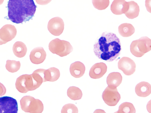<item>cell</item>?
Segmentation results:
<instances>
[{"mask_svg":"<svg viewBox=\"0 0 151 113\" xmlns=\"http://www.w3.org/2000/svg\"><path fill=\"white\" fill-rule=\"evenodd\" d=\"M135 92L137 95L142 97H146L151 93V86L148 82H142L136 86Z\"/></svg>","mask_w":151,"mask_h":113,"instance_id":"2e32d148","label":"cell"},{"mask_svg":"<svg viewBox=\"0 0 151 113\" xmlns=\"http://www.w3.org/2000/svg\"><path fill=\"white\" fill-rule=\"evenodd\" d=\"M20 66L21 64L19 61L8 60L6 61L5 67L9 72L14 73L19 70Z\"/></svg>","mask_w":151,"mask_h":113,"instance_id":"cb8c5ba5","label":"cell"},{"mask_svg":"<svg viewBox=\"0 0 151 113\" xmlns=\"http://www.w3.org/2000/svg\"><path fill=\"white\" fill-rule=\"evenodd\" d=\"M40 86L32 74H25L20 76L17 79L15 83L16 88L17 90L24 93L35 90Z\"/></svg>","mask_w":151,"mask_h":113,"instance_id":"277c9868","label":"cell"},{"mask_svg":"<svg viewBox=\"0 0 151 113\" xmlns=\"http://www.w3.org/2000/svg\"><path fill=\"white\" fill-rule=\"evenodd\" d=\"M49 50L60 57L66 56L72 51L73 48L68 41L56 38L52 40L48 45Z\"/></svg>","mask_w":151,"mask_h":113,"instance_id":"8992f818","label":"cell"},{"mask_svg":"<svg viewBox=\"0 0 151 113\" xmlns=\"http://www.w3.org/2000/svg\"><path fill=\"white\" fill-rule=\"evenodd\" d=\"M114 113H119V112H118V111H116V112H114Z\"/></svg>","mask_w":151,"mask_h":113,"instance_id":"f1b7e54d","label":"cell"},{"mask_svg":"<svg viewBox=\"0 0 151 113\" xmlns=\"http://www.w3.org/2000/svg\"><path fill=\"white\" fill-rule=\"evenodd\" d=\"M45 74L47 82H54L59 78L60 73L58 69L55 67H52L46 69Z\"/></svg>","mask_w":151,"mask_h":113,"instance_id":"44dd1931","label":"cell"},{"mask_svg":"<svg viewBox=\"0 0 151 113\" xmlns=\"http://www.w3.org/2000/svg\"><path fill=\"white\" fill-rule=\"evenodd\" d=\"M47 27L51 34L54 36H58L61 34L63 31L64 24L61 18L56 17L49 21Z\"/></svg>","mask_w":151,"mask_h":113,"instance_id":"30bf717a","label":"cell"},{"mask_svg":"<svg viewBox=\"0 0 151 113\" xmlns=\"http://www.w3.org/2000/svg\"><path fill=\"white\" fill-rule=\"evenodd\" d=\"M119 69L121 70L126 75H131L135 71L136 65L134 62L130 58L123 57L121 58L118 63Z\"/></svg>","mask_w":151,"mask_h":113,"instance_id":"8fae6325","label":"cell"},{"mask_svg":"<svg viewBox=\"0 0 151 113\" xmlns=\"http://www.w3.org/2000/svg\"><path fill=\"white\" fill-rule=\"evenodd\" d=\"M122 77L121 74L118 72L110 73L106 79V82L108 86L117 87L122 83Z\"/></svg>","mask_w":151,"mask_h":113,"instance_id":"ac0fdd59","label":"cell"},{"mask_svg":"<svg viewBox=\"0 0 151 113\" xmlns=\"http://www.w3.org/2000/svg\"><path fill=\"white\" fill-rule=\"evenodd\" d=\"M18 111L16 99L8 96L0 97V113H17Z\"/></svg>","mask_w":151,"mask_h":113,"instance_id":"ba28073f","label":"cell"},{"mask_svg":"<svg viewBox=\"0 0 151 113\" xmlns=\"http://www.w3.org/2000/svg\"><path fill=\"white\" fill-rule=\"evenodd\" d=\"M37 6L33 0H10L8 2V19L17 24L29 21L34 16Z\"/></svg>","mask_w":151,"mask_h":113,"instance_id":"7a4b0ae2","label":"cell"},{"mask_svg":"<svg viewBox=\"0 0 151 113\" xmlns=\"http://www.w3.org/2000/svg\"><path fill=\"white\" fill-rule=\"evenodd\" d=\"M6 92V89L4 85L0 82V96L4 95Z\"/></svg>","mask_w":151,"mask_h":113,"instance_id":"4316f807","label":"cell"},{"mask_svg":"<svg viewBox=\"0 0 151 113\" xmlns=\"http://www.w3.org/2000/svg\"><path fill=\"white\" fill-rule=\"evenodd\" d=\"M118 32L122 36L124 37H128L134 33L135 29L132 24L124 23L119 26Z\"/></svg>","mask_w":151,"mask_h":113,"instance_id":"ffe728a7","label":"cell"},{"mask_svg":"<svg viewBox=\"0 0 151 113\" xmlns=\"http://www.w3.org/2000/svg\"><path fill=\"white\" fill-rule=\"evenodd\" d=\"M93 50L98 58L108 62L115 60L120 54L119 39L114 33H102L93 45Z\"/></svg>","mask_w":151,"mask_h":113,"instance_id":"6da1fadb","label":"cell"},{"mask_svg":"<svg viewBox=\"0 0 151 113\" xmlns=\"http://www.w3.org/2000/svg\"><path fill=\"white\" fill-rule=\"evenodd\" d=\"M85 69V66L82 63L77 61L71 64L70 72L72 76L76 78H79L83 75Z\"/></svg>","mask_w":151,"mask_h":113,"instance_id":"9a60e30c","label":"cell"},{"mask_svg":"<svg viewBox=\"0 0 151 113\" xmlns=\"http://www.w3.org/2000/svg\"><path fill=\"white\" fill-rule=\"evenodd\" d=\"M151 49V40L147 36H143L134 40L130 46L132 54L137 57H141Z\"/></svg>","mask_w":151,"mask_h":113,"instance_id":"3957f363","label":"cell"},{"mask_svg":"<svg viewBox=\"0 0 151 113\" xmlns=\"http://www.w3.org/2000/svg\"><path fill=\"white\" fill-rule=\"evenodd\" d=\"M118 112L120 113H135L136 110L132 104L126 102L120 105Z\"/></svg>","mask_w":151,"mask_h":113,"instance_id":"603a6c76","label":"cell"},{"mask_svg":"<svg viewBox=\"0 0 151 113\" xmlns=\"http://www.w3.org/2000/svg\"><path fill=\"white\" fill-rule=\"evenodd\" d=\"M12 50L15 56L19 58H22L26 54L27 49L24 43L20 41H17L14 44Z\"/></svg>","mask_w":151,"mask_h":113,"instance_id":"d6986e66","label":"cell"},{"mask_svg":"<svg viewBox=\"0 0 151 113\" xmlns=\"http://www.w3.org/2000/svg\"><path fill=\"white\" fill-rule=\"evenodd\" d=\"M128 6L124 14L129 19H133L137 17L139 12V6L134 1L127 2Z\"/></svg>","mask_w":151,"mask_h":113,"instance_id":"e0dca14e","label":"cell"},{"mask_svg":"<svg viewBox=\"0 0 151 113\" xmlns=\"http://www.w3.org/2000/svg\"><path fill=\"white\" fill-rule=\"evenodd\" d=\"M22 109L26 112L30 113H42L44 109L42 102L30 96H25L20 100Z\"/></svg>","mask_w":151,"mask_h":113,"instance_id":"5b68a950","label":"cell"},{"mask_svg":"<svg viewBox=\"0 0 151 113\" xmlns=\"http://www.w3.org/2000/svg\"><path fill=\"white\" fill-rule=\"evenodd\" d=\"M92 3L94 7L99 10L105 9L109 6V1L108 0H93Z\"/></svg>","mask_w":151,"mask_h":113,"instance_id":"d4e9b609","label":"cell"},{"mask_svg":"<svg viewBox=\"0 0 151 113\" xmlns=\"http://www.w3.org/2000/svg\"><path fill=\"white\" fill-rule=\"evenodd\" d=\"M93 113H106L103 110L101 109H96Z\"/></svg>","mask_w":151,"mask_h":113,"instance_id":"83f0119b","label":"cell"},{"mask_svg":"<svg viewBox=\"0 0 151 113\" xmlns=\"http://www.w3.org/2000/svg\"><path fill=\"white\" fill-rule=\"evenodd\" d=\"M46 56V53L42 47H37L31 51L29 55L31 62L35 64H39L42 63Z\"/></svg>","mask_w":151,"mask_h":113,"instance_id":"7c38bea8","label":"cell"},{"mask_svg":"<svg viewBox=\"0 0 151 113\" xmlns=\"http://www.w3.org/2000/svg\"><path fill=\"white\" fill-rule=\"evenodd\" d=\"M17 33V29L14 26L10 24L4 25L0 29V45L11 41Z\"/></svg>","mask_w":151,"mask_h":113,"instance_id":"9c48e42d","label":"cell"},{"mask_svg":"<svg viewBox=\"0 0 151 113\" xmlns=\"http://www.w3.org/2000/svg\"><path fill=\"white\" fill-rule=\"evenodd\" d=\"M107 70V66L103 62L96 63L91 68L89 75L92 79H99L103 76Z\"/></svg>","mask_w":151,"mask_h":113,"instance_id":"4fadbf2b","label":"cell"},{"mask_svg":"<svg viewBox=\"0 0 151 113\" xmlns=\"http://www.w3.org/2000/svg\"><path fill=\"white\" fill-rule=\"evenodd\" d=\"M102 96L105 103L110 106L116 105L121 99L116 87L109 86L103 92Z\"/></svg>","mask_w":151,"mask_h":113,"instance_id":"52a82bcc","label":"cell"},{"mask_svg":"<svg viewBox=\"0 0 151 113\" xmlns=\"http://www.w3.org/2000/svg\"><path fill=\"white\" fill-rule=\"evenodd\" d=\"M67 94L69 98L74 100L80 99L83 95L81 90L78 87L75 86L70 87L68 88Z\"/></svg>","mask_w":151,"mask_h":113,"instance_id":"7402d4cb","label":"cell"},{"mask_svg":"<svg viewBox=\"0 0 151 113\" xmlns=\"http://www.w3.org/2000/svg\"><path fill=\"white\" fill-rule=\"evenodd\" d=\"M127 6V2L125 0H114L111 5L110 9L114 14L119 15L125 13Z\"/></svg>","mask_w":151,"mask_h":113,"instance_id":"5bb4252c","label":"cell"},{"mask_svg":"<svg viewBox=\"0 0 151 113\" xmlns=\"http://www.w3.org/2000/svg\"><path fill=\"white\" fill-rule=\"evenodd\" d=\"M61 113H78V109L75 104H68L63 107Z\"/></svg>","mask_w":151,"mask_h":113,"instance_id":"484cf974","label":"cell"}]
</instances>
